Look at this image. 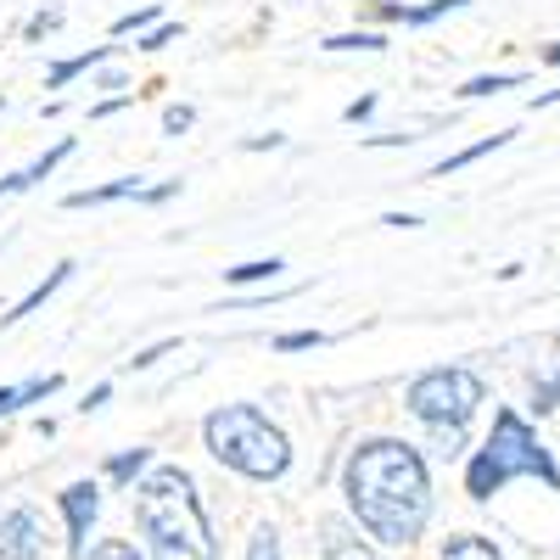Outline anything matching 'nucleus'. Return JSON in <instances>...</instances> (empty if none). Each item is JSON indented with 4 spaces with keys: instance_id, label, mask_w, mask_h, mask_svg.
Listing matches in <instances>:
<instances>
[{
    "instance_id": "obj_23",
    "label": "nucleus",
    "mask_w": 560,
    "mask_h": 560,
    "mask_svg": "<svg viewBox=\"0 0 560 560\" xmlns=\"http://www.w3.org/2000/svg\"><path fill=\"white\" fill-rule=\"evenodd\" d=\"M174 34H179V23H158L152 34H140V39H135V51H163Z\"/></svg>"
},
{
    "instance_id": "obj_7",
    "label": "nucleus",
    "mask_w": 560,
    "mask_h": 560,
    "mask_svg": "<svg viewBox=\"0 0 560 560\" xmlns=\"http://www.w3.org/2000/svg\"><path fill=\"white\" fill-rule=\"evenodd\" d=\"M0 560H45V527L28 504L0 516Z\"/></svg>"
},
{
    "instance_id": "obj_22",
    "label": "nucleus",
    "mask_w": 560,
    "mask_h": 560,
    "mask_svg": "<svg viewBox=\"0 0 560 560\" xmlns=\"http://www.w3.org/2000/svg\"><path fill=\"white\" fill-rule=\"evenodd\" d=\"M319 342H325L319 331H287V337H275V353H308Z\"/></svg>"
},
{
    "instance_id": "obj_2",
    "label": "nucleus",
    "mask_w": 560,
    "mask_h": 560,
    "mask_svg": "<svg viewBox=\"0 0 560 560\" xmlns=\"http://www.w3.org/2000/svg\"><path fill=\"white\" fill-rule=\"evenodd\" d=\"M135 522L152 544V560H219L202 493H197L191 471H179V465H158V471L140 477Z\"/></svg>"
},
{
    "instance_id": "obj_10",
    "label": "nucleus",
    "mask_w": 560,
    "mask_h": 560,
    "mask_svg": "<svg viewBox=\"0 0 560 560\" xmlns=\"http://www.w3.org/2000/svg\"><path fill=\"white\" fill-rule=\"evenodd\" d=\"M68 280H73V264H57V269H51V275H45V280H39V287H34V292H28V298H18V303H12L7 314H0V325H18L23 314H34V308H39L45 298H51V292H62V287H68Z\"/></svg>"
},
{
    "instance_id": "obj_19",
    "label": "nucleus",
    "mask_w": 560,
    "mask_h": 560,
    "mask_svg": "<svg viewBox=\"0 0 560 560\" xmlns=\"http://www.w3.org/2000/svg\"><path fill=\"white\" fill-rule=\"evenodd\" d=\"M382 34H331L325 39V51H382Z\"/></svg>"
},
{
    "instance_id": "obj_18",
    "label": "nucleus",
    "mask_w": 560,
    "mask_h": 560,
    "mask_svg": "<svg viewBox=\"0 0 560 560\" xmlns=\"http://www.w3.org/2000/svg\"><path fill=\"white\" fill-rule=\"evenodd\" d=\"M147 459H152L147 448H124V454L107 459V477H113V482H135L140 471H147Z\"/></svg>"
},
{
    "instance_id": "obj_4",
    "label": "nucleus",
    "mask_w": 560,
    "mask_h": 560,
    "mask_svg": "<svg viewBox=\"0 0 560 560\" xmlns=\"http://www.w3.org/2000/svg\"><path fill=\"white\" fill-rule=\"evenodd\" d=\"M516 477H538L544 488H560V465L549 459V448L538 443V432L516 409H499L488 443L477 448L471 471H465V493H471L477 504H488L504 482H516Z\"/></svg>"
},
{
    "instance_id": "obj_14",
    "label": "nucleus",
    "mask_w": 560,
    "mask_h": 560,
    "mask_svg": "<svg viewBox=\"0 0 560 560\" xmlns=\"http://www.w3.org/2000/svg\"><path fill=\"white\" fill-rule=\"evenodd\" d=\"M438 560H504V555H499L493 538H482V533H459V538H448V544L438 549Z\"/></svg>"
},
{
    "instance_id": "obj_9",
    "label": "nucleus",
    "mask_w": 560,
    "mask_h": 560,
    "mask_svg": "<svg viewBox=\"0 0 560 560\" xmlns=\"http://www.w3.org/2000/svg\"><path fill=\"white\" fill-rule=\"evenodd\" d=\"M319 560H382V555L359 538V527H353V522L325 516V522H319Z\"/></svg>"
},
{
    "instance_id": "obj_15",
    "label": "nucleus",
    "mask_w": 560,
    "mask_h": 560,
    "mask_svg": "<svg viewBox=\"0 0 560 560\" xmlns=\"http://www.w3.org/2000/svg\"><path fill=\"white\" fill-rule=\"evenodd\" d=\"M510 140V129H499V135H488V140H477V147H465V152H454V158H443L438 168H432V179H448V174H459L465 163H477V158H488V152H499Z\"/></svg>"
},
{
    "instance_id": "obj_20",
    "label": "nucleus",
    "mask_w": 560,
    "mask_h": 560,
    "mask_svg": "<svg viewBox=\"0 0 560 560\" xmlns=\"http://www.w3.org/2000/svg\"><path fill=\"white\" fill-rule=\"evenodd\" d=\"M247 560H287V555H280V538H275V527H258V533H253V544H247Z\"/></svg>"
},
{
    "instance_id": "obj_29",
    "label": "nucleus",
    "mask_w": 560,
    "mask_h": 560,
    "mask_svg": "<svg viewBox=\"0 0 560 560\" xmlns=\"http://www.w3.org/2000/svg\"><path fill=\"white\" fill-rule=\"evenodd\" d=\"M57 23H62V12H39V18L28 23V39H39L45 28H57Z\"/></svg>"
},
{
    "instance_id": "obj_6",
    "label": "nucleus",
    "mask_w": 560,
    "mask_h": 560,
    "mask_svg": "<svg viewBox=\"0 0 560 560\" xmlns=\"http://www.w3.org/2000/svg\"><path fill=\"white\" fill-rule=\"evenodd\" d=\"M57 504H62V516H68V555L84 560V538H90V527H96L102 488H96V482H68V488L57 493Z\"/></svg>"
},
{
    "instance_id": "obj_5",
    "label": "nucleus",
    "mask_w": 560,
    "mask_h": 560,
    "mask_svg": "<svg viewBox=\"0 0 560 560\" xmlns=\"http://www.w3.org/2000/svg\"><path fill=\"white\" fill-rule=\"evenodd\" d=\"M488 398L477 370H459V364H438L427 376H415L404 404L415 420H427L432 432H465V420L477 415V404Z\"/></svg>"
},
{
    "instance_id": "obj_32",
    "label": "nucleus",
    "mask_w": 560,
    "mask_h": 560,
    "mask_svg": "<svg viewBox=\"0 0 560 560\" xmlns=\"http://www.w3.org/2000/svg\"><path fill=\"white\" fill-rule=\"evenodd\" d=\"M544 62H555V68H560V45H549V51H544Z\"/></svg>"
},
{
    "instance_id": "obj_16",
    "label": "nucleus",
    "mask_w": 560,
    "mask_h": 560,
    "mask_svg": "<svg viewBox=\"0 0 560 560\" xmlns=\"http://www.w3.org/2000/svg\"><path fill=\"white\" fill-rule=\"evenodd\" d=\"M280 269H287L280 258H253V264H236V269H224V280H230V287H258V280H275Z\"/></svg>"
},
{
    "instance_id": "obj_1",
    "label": "nucleus",
    "mask_w": 560,
    "mask_h": 560,
    "mask_svg": "<svg viewBox=\"0 0 560 560\" xmlns=\"http://www.w3.org/2000/svg\"><path fill=\"white\" fill-rule=\"evenodd\" d=\"M342 493L353 510V527L382 544H415L432 522V477L427 459L398 438H370L348 454Z\"/></svg>"
},
{
    "instance_id": "obj_26",
    "label": "nucleus",
    "mask_w": 560,
    "mask_h": 560,
    "mask_svg": "<svg viewBox=\"0 0 560 560\" xmlns=\"http://www.w3.org/2000/svg\"><path fill=\"white\" fill-rule=\"evenodd\" d=\"M168 348H174V342H152V348H140V353L129 359V370H147V364H158V359H163Z\"/></svg>"
},
{
    "instance_id": "obj_8",
    "label": "nucleus",
    "mask_w": 560,
    "mask_h": 560,
    "mask_svg": "<svg viewBox=\"0 0 560 560\" xmlns=\"http://www.w3.org/2000/svg\"><path fill=\"white\" fill-rule=\"evenodd\" d=\"M152 197V185L140 179V174H124V179H107V185H90V191H68L62 208H107V202H147Z\"/></svg>"
},
{
    "instance_id": "obj_12",
    "label": "nucleus",
    "mask_w": 560,
    "mask_h": 560,
    "mask_svg": "<svg viewBox=\"0 0 560 560\" xmlns=\"http://www.w3.org/2000/svg\"><path fill=\"white\" fill-rule=\"evenodd\" d=\"M465 0H432V7H376V18H393V23H409V28H432L438 18L459 12Z\"/></svg>"
},
{
    "instance_id": "obj_30",
    "label": "nucleus",
    "mask_w": 560,
    "mask_h": 560,
    "mask_svg": "<svg viewBox=\"0 0 560 560\" xmlns=\"http://www.w3.org/2000/svg\"><path fill=\"white\" fill-rule=\"evenodd\" d=\"M280 147V135H258V140H247V152H275Z\"/></svg>"
},
{
    "instance_id": "obj_28",
    "label": "nucleus",
    "mask_w": 560,
    "mask_h": 560,
    "mask_svg": "<svg viewBox=\"0 0 560 560\" xmlns=\"http://www.w3.org/2000/svg\"><path fill=\"white\" fill-rule=\"evenodd\" d=\"M370 113H376V96H359V102H348V107H342V118H348V124H359V118H370Z\"/></svg>"
},
{
    "instance_id": "obj_11",
    "label": "nucleus",
    "mask_w": 560,
    "mask_h": 560,
    "mask_svg": "<svg viewBox=\"0 0 560 560\" xmlns=\"http://www.w3.org/2000/svg\"><path fill=\"white\" fill-rule=\"evenodd\" d=\"M68 152H73V140H57V147L45 152L39 163H28L23 174H7V179H0V197H12V191H28V185H34V179H45V174H51V168H57V163H62Z\"/></svg>"
},
{
    "instance_id": "obj_3",
    "label": "nucleus",
    "mask_w": 560,
    "mask_h": 560,
    "mask_svg": "<svg viewBox=\"0 0 560 560\" xmlns=\"http://www.w3.org/2000/svg\"><path fill=\"white\" fill-rule=\"evenodd\" d=\"M202 443L219 465H230V471H242L253 482H280L292 465V443L287 432L275 427V420L253 404H224L202 420Z\"/></svg>"
},
{
    "instance_id": "obj_13",
    "label": "nucleus",
    "mask_w": 560,
    "mask_h": 560,
    "mask_svg": "<svg viewBox=\"0 0 560 560\" xmlns=\"http://www.w3.org/2000/svg\"><path fill=\"white\" fill-rule=\"evenodd\" d=\"M113 51V45H90V51H79V57H68V62H57L51 73H45V90H62V84H73L79 73H90V68H96L102 57Z\"/></svg>"
},
{
    "instance_id": "obj_24",
    "label": "nucleus",
    "mask_w": 560,
    "mask_h": 560,
    "mask_svg": "<svg viewBox=\"0 0 560 560\" xmlns=\"http://www.w3.org/2000/svg\"><path fill=\"white\" fill-rule=\"evenodd\" d=\"M158 18H163L158 7H140V12H129V18H118V23H113V34H135V28H147V23H158Z\"/></svg>"
},
{
    "instance_id": "obj_31",
    "label": "nucleus",
    "mask_w": 560,
    "mask_h": 560,
    "mask_svg": "<svg viewBox=\"0 0 560 560\" xmlns=\"http://www.w3.org/2000/svg\"><path fill=\"white\" fill-rule=\"evenodd\" d=\"M382 224H393V230H415V224H420V219H415V213H387V219H382Z\"/></svg>"
},
{
    "instance_id": "obj_21",
    "label": "nucleus",
    "mask_w": 560,
    "mask_h": 560,
    "mask_svg": "<svg viewBox=\"0 0 560 560\" xmlns=\"http://www.w3.org/2000/svg\"><path fill=\"white\" fill-rule=\"evenodd\" d=\"M90 560H140V549L129 538H102L96 549H90Z\"/></svg>"
},
{
    "instance_id": "obj_17",
    "label": "nucleus",
    "mask_w": 560,
    "mask_h": 560,
    "mask_svg": "<svg viewBox=\"0 0 560 560\" xmlns=\"http://www.w3.org/2000/svg\"><path fill=\"white\" fill-rule=\"evenodd\" d=\"M516 84H522V73H482V79H465L459 96L477 102V96H499V90H516Z\"/></svg>"
},
{
    "instance_id": "obj_27",
    "label": "nucleus",
    "mask_w": 560,
    "mask_h": 560,
    "mask_svg": "<svg viewBox=\"0 0 560 560\" xmlns=\"http://www.w3.org/2000/svg\"><path fill=\"white\" fill-rule=\"evenodd\" d=\"M107 398H113V382H96V387H90V393H84V404H79V409L90 415V409H102Z\"/></svg>"
},
{
    "instance_id": "obj_25",
    "label": "nucleus",
    "mask_w": 560,
    "mask_h": 560,
    "mask_svg": "<svg viewBox=\"0 0 560 560\" xmlns=\"http://www.w3.org/2000/svg\"><path fill=\"white\" fill-rule=\"evenodd\" d=\"M191 124H197V113H191V107H168V113H163V129H168V135H185Z\"/></svg>"
}]
</instances>
